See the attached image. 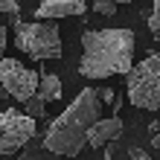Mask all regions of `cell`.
Here are the masks:
<instances>
[{
  "mask_svg": "<svg viewBox=\"0 0 160 160\" xmlns=\"http://www.w3.org/2000/svg\"><path fill=\"white\" fill-rule=\"evenodd\" d=\"M134 32L131 29H84L79 73L84 79H108L131 70Z\"/></svg>",
  "mask_w": 160,
  "mask_h": 160,
  "instance_id": "1",
  "label": "cell"
},
{
  "mask_svg": "<svg viewBox=\"0 0 160 160\" xmlns=\"http://www.w3.org/2000/svg\"><path fill=\"white\" fill-rule=\"evenodd\" d=\"M99 108L102 102L93 88L79 90V96L67 105V111L58 114L47 128V137H44L47 152L58 154L64 160H73L84 148V137L93 128V122L99 119Z\"/></svg>",
  "mask_w": 160,
  "mask_h": 160,
  "instance_id": "2",
  "label": "cell"
},
{
  "mask_svg": "<svg viewBox=\"0 0 160 160\" xmlns=\"http://www.w3.org/2000/svg\"><path fill=\"white\" fill-rule=\"evenodd\" d=\"M15 44L26 58L47 61V58H61V35L58 26L50 21H18L15 18Z\"/></svg>",
  "mask_w": 160,
  "mask_h": 160,
  "instance_id": "3",
  "label": "cell"
},
{
  "mask_svg": "<svg viewBox=\"0 0 160 160\" xmlns=\"http://www.w3.org/2000/svg\"><path fill=\"white\" fill-rule=\"evenodd\" d=\"M125 90L128 102L140 111H157L160 108V52L143 58L125 73Z\"/></svg>",
  "mask_w": 160,
  "mask_h": 160,
  "instance_id": "4",
  "label": "cell"
},
{
  "mask_svg": "<svg viewBox=\"0 0 160 160\" xmlns=\"http://www.w3.org/2000/svg\"><path fill=\"white\" fill-rule=\"evenodd\" d=\"M0 88L6 96H15L18 102H26L38 90V73L29 70L18 58H0Z\"/></svg>",
  "mask_w": 160,
  "mask_h": 160,
  "instance_id": "5",
  "label": "cell"
},
{
  "mask_svg": "<svg viewBox=\"0 0 160 160\" xmlns=\"http://www.w3.org/2000/svg\"><path fill=\"white\" fill-rule=\"evenodd\" d=\"M35 137V119L18 108H6L0 114V154H15Z\"/></svg>",
  "mask_w": 160,
  "mask_h": 160,
  "instance_id": "6",
  "label": "cell"
},
{
  "mask_svg": "<svg viewBox=\"0 0 160 160\" xmlns=\"http://www.w3.org/2000/svg\"><path fill=\"white\" fill-rule=\"evenodd\" d=\"M122 134V119L119 114L117 117H108V119H96L93 122V128L88 131V137H84V146H93V148H102L108 143H114V140Z\"/></svg>",
  "mask_w": 160,
  "mask_h": 160,
  "instance_id": "7",
  "label": "cell"
},
{
  "mask_svg": "<svg viewBox=\"0 0 160 160\" xmlns=\"http://www.w3.org/2000/svg\"><path fill=\"white\" fill-rule=\"evenodd\" d=\"M88 3L84 0H44L35 9L38 21H55V18H73V15H84Z\"/></svg>",
  "mask_w": 160,
  "mask_h": 160,
  "instance_id": "8",
  "label": "cell"
},
{
  "mask_svg": "<svg viewBox=\"0 0 160 160\" xmlns=\"http://www.w3.org/2000/svg\"><path fill=\"white\" fill-rule=\"evenodd\" d=\"M35 96H38L44 105H47V102L61 99V79L55 76V73H44V76L38 79V90H35Z\"/></svg>",
  "mask_w": 160,
  "mask_h": 160,
  "instance_id": "9",
  "label": "cell"
},
{
  "mask_svg": "<svg viewBox=\"0 0 160 160\" xmlns=\"http://www.w3.org/2000/svg\"><path fill=\"white\" fill-rule=\"evenodd\" d=\"M21 114H26L29 119H44L47 117V105H44L38 96H32V99L23 102V111H21Z\"/></svg>",
  "mask_w": 160,
  "mask_h": 160,
  "instance_id": "10",
  "label": "cell"
},
{
  "mask_svg": "<svg viewBox=\"0 0 160 160\" xmlns=\"http://www.w3.org/2000/svg\"><path fill=\"white\" fill-rule=\"evenodd\" d=\"M148 32H152V38L160 41V0H154V6H152V15H148Z\"/></svg>",
  "mask_w": 160,
  "mask_h": 160,
  "instance_id": "11",
  "label": "cell"
},
{
  "mask_svg": "<svg viewBox=\"0 0 160 160\" xmlns=\"http://www.w3.org/2000/svg\"><path fill=\"white\" fill-rule=\"evenodd\" d=\"M93 12L96 15H117V3L114 0H90Z\"/></svg>",
  "mask_w": 160,
  "mask_h": 160,
  "instance_id": "12",
  "label": "cell"
},
{
  "mask_svg": "<svg viewBox=\"0 0 160 160\" xmlns=\"http://www.w3.org/2000/svg\"><path fill=\"white\" fill-rule=\"evenodd\" d=\"M0 12L18 18V12H21V0H0Z\"/></svg>",
  "mask_w": 160,
  "mask_h": 160,
  "instance_id": "13",
  "label": "cell"
},
{
  "mask_svg": "<svg viewBox=\"0 0 160 160\" xmlns=\"http://www.w3.org/2000/svg\"><path fill=\"white\" fill-rule=\"evenodd\" d=\"M131 157H134V160H152V157L143 152V148H131Z\"/></svg>",
  "mask_w": 160,
  "mask_h": 160,
  "instance_id": "14",
  "label": "cell"
},
{
  "mask_svg": "<svg viewBox=\"0 0 160 160\" xmlns=\"http://www.w3.org/2000/svg\"><path fill=\"white\" fill-rule=\"evenodd\" d=\"M3 50H6V26L0 23V58H3Z\"/></svg>",
  "mask_w": 160,
  "mask_h": 160,
  "instance_id": "15",
  "label": "cell"
},
{
  "mask_svg": "<svg viewBox=\"0 0 160 160\" xmlns=\"http://www.w3.org/2000/svg\"><path fill=\"white\" fill-rule=\"evenodd\" d=\"M114 3H131V0H114Z\"/></svg>",
  "mask_w": 160,
  "mask_h": 160,
  "instance_id": "16",
  "label": "cell"
},
{
  "mask_svg": "<svg viewBox=\"0 0 160 160\" xmlns=\"http://www.w3.org/2000/svg\"><path fill=\"white\" fill-rule=\"evenodd\" d=\"M0 99H6V93H3V88H0Z\"/></svg>",
  "mask_w": 160,
  "mask_h": 160,
  "instance_id": "17",
  "label": "cell"
},
{
  "mask_svg": "<svg viewBox=\"0 0 160 160\" xmlns=\"http://www.w3.org/2000/svg\"><path fill=\"white\" fill-rule=\"evenodd\" d=\"M84 3H90V0H84Z\"/></svg>",
  "mask_w": 160,
  "mask_h": 160,
  "instance_id": "18",
  "label": "cell"
}]
</instances>
